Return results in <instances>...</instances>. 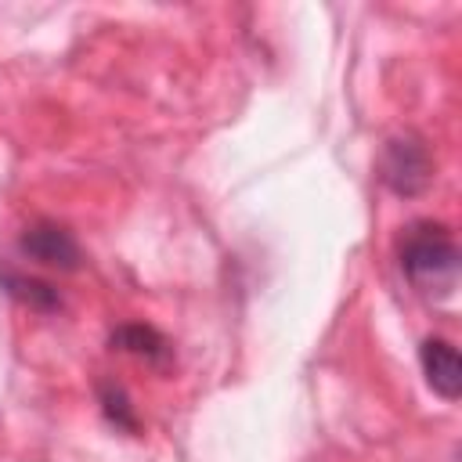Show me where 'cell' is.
I'll return each mask as SVG.
<instances>
[{
	"mask_svg": "<svg viewBox=\"0 0 462 462\" xmlns=\"http://www.w3.org/2000/svg\"><path fill=\"white\" fill-rule=\"evenodd\" d=\"M379 170H383L386 188L397 191V195H419V191H426V184L433 180L430 148H426V141L415 137V134H397V137H390L386 148H383Z\"/></svg>",
	"mask_w": 462,
	"mask_h": 462,
	"instance_id": "cell-2",
	"label": "cell"
},
{
	"mask_svg": "<svg viewBox=\"0 0 462 462\" xmlns=\"http://www.w3.org/2000/svg\"><path fill=\"white\" fill-rule=\"evenodd\" d=\"M404 278L426 296H451L458 285V245L444 224L415 220L397 242Z\"/></svg>",
	"mask_w": 462,
	"mask_h": 462,
	"instance_id": "cell-1",
	"label": "cell"
},
{
	"mask_svg": "<svg viewBox=\"0 0 462 462\" xmlns=\"http://www.w3.org/2000/svg\"><path fill=\"white\" fill-rule=\"evenodd\" d=\"M18 253L43 263V267H58V271H76L83 253L79 242L69 227L54 224V220H36L18 235Z\"/></svg>",
	"mask_w": 462,
	"mask_h": 462,
	"instance_id": "cell-3",
	"label": "cell"
},
{
	"mask_svg": "<svg viewBox=\"0 0 462 462\" xmlns=\"http://www.w3.org/2000/svg\"><path fill=\"white\" fill-rule=\"evenodd\" d=\"M0 289H4L11 300H18V303H25L29 310H40V314H51V310L61 307L58 289H51L47 282L29 278V274H22V271H11V267H0Z\"/></svg>",
	"mask_w": 462,
	"mask_h": 462,
	"instance_id": "cell-6",
	"label": "cell"
},
{
	"mask_svg": "<svg viewBox=\"0 0 462 462\" xmlns=\"http://www.w3.org/2000/svg\"><path fill=\"white\" fill-rule=\"evenodd\" d=\"M97 397H101V408L108 415V422H116V430H126V433H137V411L130 404V397L123 393V386L116 383H97Z\"/></svg>",
	"mask_w": 462,
	"mask_h": 462,
	"instance_id": "cell-7",
	"label": "cell"
},
{
	"mask_svg": "<svg viewBox=\"0 0 462 462\" xmlns=\"http://www.w3.org/2000/svg\"><path fill=\"white\" fill-rule=\"evenodd\" d=\"M419 361L426 372V383L433 386V393H440L444 401H458L462 393V361L458 350L448 339H422L419 346Z\"/></svg>",
	"mask_w": 462,
	"mask_h": 462,
	"instance_id": "cell-4",
	"label": "cell"
},
{
	"mask_svg": "<svg viewBox=\"0 0 462 462\" xmlns=\"http://www.w3.org/2000/svg\"><path fill=\"white\" fill-rule=\"evenodd\" d=\"M112 350H123V354H134L137 361L152 365V368H166L173 361V346L170 339L152 328V325H141V321H130V325H119L112 332Z\"/></svg>",
	"mask_w": 462,
	"mask_h": 462,
	"instance_id": "cell-5",
	"label": "cell"
}]
</instances>
